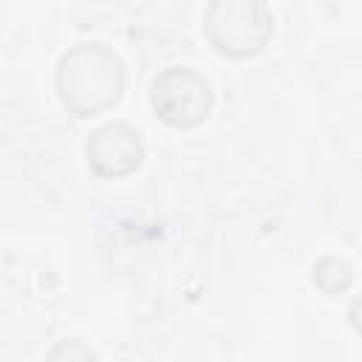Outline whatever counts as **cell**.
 <instances>
[{
	"label": "cell",
	"instance_id": "1",
	"mask_svg": "<svg viewBox=\"0 0 362 362\" xmlns=\"http://www.w3.org/2000/svg\"><path fill=\"white\" fill-rule=\"evenodd\" d=\"M124 62L105 42H76L57 62V93L76 116H96L119 102Z\"/></svg>",
	"mask_w": 362,
	"mask_h": 362
},
{
	"label": "cell",
	"instance_id": "2",
	"mask_svg": "<svg viewBox=\"0 0 362 362\" xmlns=\"http://www.w3.org/2000/svg\"><path fill=\"white\" fill-rule=\"evenodd\" d=\"M272 28L274 17L263 0H212L204 8V34L226 57L257 54Z\"/></svg>",
	"mask_w": 362,
	"mask_h": 362
},
{
	"label": "cell",
	"instance_id": "3",
	"mask_svg": "<svg viewBox=\"0 0 362 362\" xmlns=\"http://www.w3.org/2000/svg\"><path fill=\"white\" fill-rule=\"evenodd\" d=\"M212 88L195 68L170 65L150 85V105L173 127H195L212 110Z\"/></svg>",
	"mask_w": 362,
	"mask_h": 362
},
{
	"label": "cell",
	"instance_id": "4",
	"mask_svg": "<svg viewBox=\"0 0 362 362\" xmlns=\"http://www.w3.org/2000/svg\"><path fill=\"white\" fill-rule=\"evenodd\" d=\"M85 156L88 164L96 175L102 178H122L130 175L141 158H144V144L141 136L133 124L127 122H105L96 127L88 141H85Z\"/></svg>",
	"mask_w": 362,
	"mask_h": 362
},
{
	"label": "cell",
	"instance_id": "5",
	"mask_svg": "<svg viewBox=\"0 0 362 362\" xmlns=\"http://www.w3.org/2000/svg\"><path fill=\"white\" fill-rule=\"evenodd\" d=\"M311 280L325 294H342L354 283V266L345 257H339V255H325V257H320L314 263Z\"/></svg>",
	"mask_w": 362,
	"mask_h": 362
},
{
	"label": "cell",
	"instance_id": "6",
	"mask_svg": "<svg viewBox=\"0 0 362 362\" xmlns=\"http://www.w3.org/2000/svg\"><path fill=\"white\" fill-rule=\"evenodd\" d=\"M45 362H99L96 351L82 339H59L45 354Z\"/></svg>",
	"mask_w": 362,
	"mask_h": 362
}]
</instances>
